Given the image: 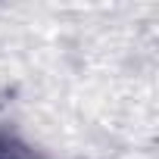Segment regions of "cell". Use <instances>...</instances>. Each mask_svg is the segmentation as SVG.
Returning <instances> with one entry per match:
<instances>
[{"instance_id": "obj_1", "label": "cell", "mask_w": 159, "mask_h": 159, "mask_svg": "<svg viewBox=\"0 0 159 159\" xmlns=\"http://www.w3.org/2000/svg\"><path fill=\"white\" fill-rule=\"evenodd\" d=\"M0 159H41L25 140L13 134H0Z\"/></svg>"}]
</instances>
